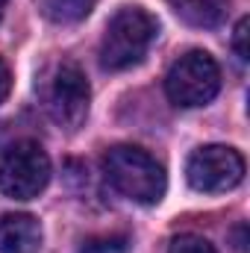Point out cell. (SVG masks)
Listing matches in <instances>:
<instances>
[{"mask_svg":"<svg viewBox=\"0 0 250 253\" xmlns=\"http://www.w3.org/2000/svg\"><path fill=\"white\" fill-rule=\"evenodd\" d=\"M103 174L115 191H121L124 197L144 203V206L159 203L168 189L165 168L147 150L132 147V144L109 147V153L103 156Z\"/></svg>","mask_w":250,"mask_h":253,"instance_id":"cell-1","label":"cell"},{"mask_svg":"<svg viewBox=\"0 0 250 253\" xmlns=\"http://www.w3.org/2000/svg\"><path fill=\"white\" fill-rule=\"evenodd\" d=\"M156 33H159L156 18L141 6H126L115 12L100 42V65L106 71H126L138 65L147 56Z\"/></svg>","mask_w":250,"mask_h":253,"instance_id":"cell-2","label":"cell"},{"mask_svg":"<svg viewBox=\"0 0 250 253\" xmlns=\"http://www.w3.org/2000/svg\"><path fill=\"white\" fill-rule=\"evenodd\" d=\"M218 91H221V68L206 50H191L180 56L165 77L168 100L183 109L212 103Z\"/></svg>","mask_w":250,"mask_h":253,"instance_id":"cell-3","label":"cell"},{"mask_svg":"<svg viewBox=\"0 0 250 253\" xmlns=\"http://www.w3.org/2000/svg\"><path fill=\"white\" fill-rule=\"evenodd\" d=\"M91 88L77 62H59L44 85V109L62 129H80L88 118Z\"/></svg>","mask_w":250,"mask_h":253,"instance_id":"cell-4","label":"cell"},{"mask_svg":"<svg viewBox=\"0 0 250 253\" xmlns=\"http://www.w3.org/2000/svg\"><path fill=\"white\" fill-rule=\"evenodd\" d=\"M50 183V159L42 144L18 141L0 159V191L12 200H33Z\"/></svg>","mask_w":250,"mask_h":253,"instance_id":"cell-5","label":"cell"},{"mask_svg":"<svg viewBox=\"0 0 250 253\" xmlns=\"http://www.w3.org/2000/svg\"><path fill=\"white\" fill-rule=\"evenodd\" d=\"M186 180L203 194L230 191L245 180V156L227 144H203L188 156Z\"/></svg>","mask_w":250,"mask_h":253,"instance_id":"cell-6","label":"cell"},{"mask_svg":"<svg viewBox=\"0 0 250 253\" xmlns=\"http://www.w3.org/2000/svg\"><path fill=\"white\" fill-rule=\"evenodd\" d=\"M42 248V224L27 212L0 218V253H36Z\"/></svg>","mask_w":250,"mask_h":253,"instance_id":"cell-7","label":"cell"},{"mask_svg":"<svg viewBox=\"0 0 250 253\" xmlns=\"http://www.w3.org/2000/svg\"><path fill=\"white\" fill-rule=\"evenodd\" d=\"M168 3L191 27H218L230 12V0H168Z\"/></svg>","mask_w":250,"mask_h":253,"instance_id":"cell-8","label":"cell"},{"mask_svg":"<svg viewBox=\"0 0 250 253\" xmlns=\"http://www.w3.org/2000/svg\"><path fill=\"white\" fill-rule=\"evenodd\" d=\"M39 3V12L53 21V24H77L83 21L97 0H36Z\"/></svg>","mask_w":250,"mask_h":253,"instance_id":"cell-9","label":"cell"},{"mask_svg":"<svg viewBox=\"0 0 250 253\" xmlns=\"http://www.w3.org/2000/svg\"><path fill=\"white\" fill-rule=\"evenodd\" d=\"M168 253H215V248L203 239V236H194V233H183L171 242Z\"/></svg>","mask_w":250,"mask_h":253,"instance_id":"cell-10","label":"cell"},{"mask_svg":"<svg viewBox=\"0 0 250 253\" xmlns=\"http://www.w3.org/2000/svg\"><path fill=\"white\" fill-rule=\"evenodd\" d=\"M248 27H250V21H248V18H242V21L236 24V33H233V50H236V56H239L242 62H248V59H250V50H248Z\"/></svg>","mask_w":250,"mask_h":253,"instance_id":"cell-11","label":"cell"},{"mask_svg":"<svg viewBox=\"0 0 250 253\" xmlns=\"http://www.w3.org/2000/svg\"><path fill=\"white\" fill-rule=\"evenodd\" d=\"M126 239H103V242H88L83 253H124Z\"/></svg>","mask_w":250,"mask_h":253,"instance_id":"cell-12","label":"cell"},{"mask_svg":"<svg viewBox=\"0 0 250 253\" xmlns=\"http://www.w3.org/2000/svg\"><path fill=\"white\" fill-rule=\"evenodd\" d=\"M9 91H12V74H9V65L0 59V103L9 97Z\"/></svg>","mask_w":250,"mask_h":253,"instance_id":"cell-13","label":"cell"},{"mask_svg":"<svg viewBox=\"0 0 250 253\" xmlns=\"http://www.w3.org/2000/svg\"><path fill=\"white\" fill-rule=\"evenodd\" d=\"M6 6H9V0H0V21H3V15H6Z\"/></svg>","mask_w":250,"mask_h":253,"instance_id":"cell-14","label":"cell"}]
</instances>
